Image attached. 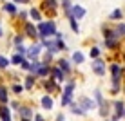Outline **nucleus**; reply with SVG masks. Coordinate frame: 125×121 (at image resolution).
I'll return each instance as SVG.
<instances>
[{
  "label": "nucleus",
  "instance_id": "1",
  "mask_svg": "<svg viewBox=\"0 0 125 121\" xmlns=\"http://www.w3.org/2000/svg\"><path fill=\"white\" fill-rule=\"evenodd\" d=\"M38 31V36L44 38V40H47L49 36H54L56 34V25H54V22H40L36 27Z\"/></svg>",
  "mask_w": 125,
  "mask_h": 121
},
{
  "label": "nucleus",
  "instance_id": "2",
  "mask_svg": "<svg viewBox=\"0 0 125 121\" xmlns=\"http://www.w3.org/2000/svg\"><path fill=\"white\" fill-rule=\"evenodd\" d=\"M42 49H44V47H42V44H34V45H31L27 49V53H25V58L27 60H36L38 56H40V53H42Z\"/></svg>",
  "mask_w": 125,
  "mask_h": 121
},
{
  "label": "nucleus",
  "instance_id": "3",
  "mask_svg": "<svg viewBox=\"0 0 125 121\" xmlns=\"http://www.w3.org/2000/svg\"><path fill=\"white\" fill-rule=\"evenodd\" d=\"M76 105H78V107H80V109L83 110V112H87V110L94 109V107H96V103H94L91 98H83V96H82V98L78 99V103H76Z\"/></svg>",
  "mask_w": 125,
  "mask_h": 121
},
{
  "label": "nucleus",
  "instance_id": "4",
  "mask_svg": "<svg viewBox=\"0 0 125 121\" xmlns=\"http://www.w3.org/2000/svg\"><path fill=\"white\" fill-rule=\"evenodd\" d=\"M93 72H94V74H98V76L105 74V65H103V62H102L100 58H96L93 62Z\"/></svg>",
  "mask_w": 125,
  "mask_h": 121
},
{
  "label": "nucleus",
  "instance_id": "5",
  "mask_svg": "<svg viewBox=\"0 0 125 121\" xmlns=\"http://www.w3.org/2000/svg\"><path fill=\"white\" fill-rule=\"evenodd\" d=\"M16 110H18V114H20V118H22V119H31L34 116L33 114V109H29V107H22V105H20Z\"/></svg>",
  "mask_w": 125,
  "mask_h": 121
},
{
  "label": "nucleus",
  "instance_id": "6",
  "mask_svg": "<svg viewBox=\"0 0 125 121\" xmlns=\"http://www.w3.org/2000/svg\"><path fill=\"white\" fill-rule=\"evenodd\" d=\"M51 76H53V80L56 81V83H60V81H63V76L65 74H63L58 67H51Z\"/></svg>",
  "mask_w": 125,
  "mask_h": 121
},
{
  "label": "nucleus",
  "instance_id": "7",
  "mask_svg": "<svg viewBox=\"0 0 125 121\" xmlns=\"http://www.w3.org/2000/svg\"><path fill=\"white\" fill-rule=\"evenodd\" d=\"M51 74V65H45V63H42V67L38 69V72L34 76L36 78H45V76H49Z\"/></svg>",
  "mask_w": 125,
  "mask_h": 121
},
{
  "label": "nucleus",
  "instance_id": "8",
  "mask_svg": "<svg viewBox=\"0 0 125 121\" xmlns=\"http://www.w3.org/2000/svg\"><path fill=\"white\" fill-rule=\"evenodd\" d=\"M40 103H42V109H45V110H51V109H53V105H54L51 96H44L40 99Z\"/></svg>",
  "mask_w": 125,
  "mask_h": 121
},
{
  "label": "nucleus",
  "instance_id": "9",
  "mask_svg": "<svg viewBox=\"0 0 125 121\" xmlns=\"http://www.w3.org/2000/svg\"><path fill=\"white\" fill-rule=\"evenodd\" d=\"M58 69L63 72V74H69V72H71V65H69V62H67V60H63V58L58 60Z\"/></svg>",
  "mask_w": 125,
  "mask_h": 121
},
{
  "label": "nucleus",
  "instance_id": "10",
  "mask_svg": "<svg viewBox=\"0 0 125 121\" xmlns=\"http://www.w3.org/2000/svg\"><path fill=\"white\" fill-rule=\"evenodd\" d=\"M34 81H36V76H33V74H29V76H25V81H24V89H27V90H31L34 87Z\"/></svg>",
  "mask_w": 125,
  "mask_h": 121
},
{
  "label": "nucleus",
  "instance_id": "11",
  "mask_svg": "<svg viewBox=\"0 0 125 121\" xmlns=\"http://www.w3.org/2000/svg\"><path fill=\"white\" fill-rule=\"evenodd\" d=\"M9 98H7V89L4 85H0V105H7Z\"/></svg>",
  "mask_w": 125,
  "mask_h": 121
},
{
  "label": "nucleus",
  "instance_id": "12",
  "mask_svg": "<svg viewBox=\"0 0 125 121\" xmlns=\"http://www.w3.org/2000/svg\"><path fill=\"white\" fill-rule=\"evenodd\" d=\"M123 101H116L114 103V109H116V116H114V121L116 119H118V118H122V116H123Z\"/></svg>",
  "mask_w": 125,
  "mask_h": 121
},
{
  "label": "nucleus",
  "instance_id": "13",
  "mask_svg": "<svg viewBox=\"0 0 125 121\" xmlns=\"http://www.w3.org/2000/svg\"><path fill=\"white\" fill-rule=\"evenodd\" d=\"M25 34L34 38V36H38V31H36V27H34L33 24H25Z\"/></svg>",
  "mask_w": 125,
  "mask_h": 121
},
{
  "label": "nucleus",
  "instance_id": "14",
  "mask_svg": "<svg viewBox=\"0 0 125 121\" xmlns=\"http://www.w3.org/2000/svg\"><path fill=\"white\" fill-rule=\"evenodd\" d=\"M83 15H85V9H83V7H80V6H76L74 9L71 11V16H73V18H82Z\"/></svg>",
  "mask_w": 125,
  "mask_h": 121
},
{
  "label": "nucleus",
  "instance_id": "15",
  "mask_svg": "<svg viewBox=\"0 0 125 121\" xmlns=\"http://www.w3.org/2000/svg\"><path fill=\"white\" fill-rule=\"evenodd\" d=\"M56 89H58V83L54 80H47L45 81V90H47V92H54Z\"/></svg>",
  "mask_w": 125,
  "mask_h": 121
},
{
  "label": "nucleus",
  "instance_id": "16",
  "mask_svg": "<svg viewBox=\"0 0 125 121\" xmlns=\"http://www.w3.org/2000/svg\"><path fill=\"white\" fill-rule=\"evenodd\" d=\"M25 60V56H20V54H13L9 63H13V65H22V62Z\"/></svg>",
  "mask_w": 125,
  "mask_h": 121
},
{
  "label": "nucleus",
  "instance_id": "17",
  "mask_svg": "<svg viewBox=\"0 0 125 121\" xmlns=\"http://www.w3.org/2000/svg\"><path fill=\"white\" fill-rule=\"evenodd\" d=\"M0 118L2 119H11V112L6 105H0Z\"/></svg>",
  "mask_w": 125,
  "mask_h": 121
},
{
  "label": "nucleus",
  "instance_id": "18",
  "mask_svg": "<svg viewBox=\"0 0 125 121\" xmlns=\"http://www.w3.org/2000/svg\"><path fill=\"white\" fill-rule=\"evenodd\" d=\"M73 92H74V81H69L65 87H63V94L65 96H73Z\"/></svg>",
  "mask_w": 125,
  "mask_h": 121
},
{
  "label": "nucleus",
  "instance_id": "19",
  "mask_svg": "<svg viewBox=\"0 0 125 121\" xmlns=\"http://www.w3.org/2000/svg\"><path fill=\"white\" fill-rule=\"evenodd\" d=\"M73 62H74V63H83V54H82L80 51L73 53Z\"/></svg>",
  "mask_w": 125,
  "mask_h": 121
},
{
  "label": "nucleus",
  "instance_id": "20",
  "mask_svg": "<svg viewBox=\"0 0 125 121\" xmlns=\"http://www.w3.org/2000/svg\"><path fill=\"white\" fill-rule=\"evenodd\" d=\"M69 107H71V112H73V114H78V116H83V114H85V112L82 110L80 107L76 105V103H71V105H69Z\"/></svg>",
  "mask_w": 125,
  "mask_h": 121
},
{
  "label": "nucleus",
  "instance_id": "21",
  "mask_svg": "<svg viewBox=\"0 0 125 121\" xmlns=\"http://www.w3.org/2000/svg\"><path fill=\"white\" fill-rule=\"evenodd\" d=\"M73 103V96H65V94H62V107H67Z\"/></svg>",
  "mask_w": 125,
  "mask_h": 121
},
{
  "label": "nucleus",
  "instance_id": "22",
  "mask_svg": "<svg viewBox=\"0 0 125 121\" xmlns=\"http://www.w3.org/2000/svg\"><path fill=\"white\" fill-rule=\"evenodd\" d=\"M13 92H15V94H22V92H24V85L15 83V85H13Z\"/></svg>",
  "mask_w": 125,
  "mask_h": 121
},
{
  "label": "nucleus",
  "instance_id": "23",
  "mask_svg": "<svg viewBox=\"0 0 125 121\" xmlns=\"http://www.w3.org/2000/svg\"><path fill=\"white\" fill-rule=\"evenodd\" d=\"M9 65V58H6V56H0V69H6Z\"/></svg>",
  "mask_w": 125,
  "mask_h": 121
},
{
  "label": "nucleus",
  "instance_id": "24",
  "mask_svg": "<svg viewBox=\"0 0 125 121\" xmlns=\"http://www.w3.org/2000/svg\"><path fill=\"white\" fill-rule=\"evenodd\" d=\"M4 9H6L7 13H16V7H15V4H6V6H4Z\"/></svg>",
  "mask_w": 125,
  "mask_h": 121
},
{
  "label": "nucleus",
  "instance_id": "25",
  "mask_svg": "<svg viewBox=\"0 0 125 121\" xmlns=\"http://www.w3.org/2000/svg\"><path fill=\"white\" fill-rule=\"evenodd\" d=\"M89 54H91V58H98V56H100V51H98L96 47H93V49H91V53H89Z\"/></svg>",
  "mask_w": 125,
  "mask_h": 121
},
{
  "label": "nucleus",
  "instance_id": "26",
  "mask_svg": "<svg viewBox=\"0 0 125 121\" xmlns=\"http://www.w3.org/2000/svg\"><path fill=\"white\" fill-rule=\"evenodd\" d=\"M71 27H73V31H74V33L80 31V27H78V24L74 22V18H71Z\"/></svg>",
  "mask_w": 125,
  "mask_h": 121
},
{
  "label": "nucleus",
  "instance_id": "27",
  "mask_svg": "<svg viewBox=\"0 0 125 121\" xmlns=\"http://www.w3.org/2000/svg\"><path fill=\"white\" fill-rule=\"evenodd\" d=\"M20 67H22L24 71H27V72H29V67H31V63H29L27 60H24V62H22V65H20Z\"/></svg>",
  "mask_w": 125,
  "mask_h": 121
},
{
  "label": "nucleus",
  "instance_id": "28",
  "mask_svg": "<svg viewBox=\"0 0 125 121\" xmlns=\"http://www.w3.org/2000/svg\"><path fill=\"white\" fill-rule=\"evenodd\" d=\"M31 16H33L34 20H40V13H38L36 9H31Z\"/></svg>",
  "mask_w": 125,
  "mask_h": 121
},
{
  "label": "nucleus",
  "instance_id": "29",
  "mask_svg": "<svg viewBox=\"0 0 125 121\" xmlns=\"http://www.w3.org/2000/svg\"><path fill=\"white\" fill-rule=\"evenodd\" d=\"M33 118H34V121H45V119H44V118H42V116H40V114H34V116H33Z\"/></svg>",
  "mask_w": 125,
  "mask_h": 121
},
{
  "label": "nucleus",
  "instance_id": "30",
  "mask_svg": "<svg viewBox=\"0 0 125 121\" xmlns=\"http://www.w3.org/2000/svg\"><path fill=\"white\" fill-rule=\"evenodd\" d=\"M120 16H122V11H114L113 13V18H120Z\"/></svg>",
  "mask_w": 125,
  "mask_h": 121
},
{
  "label": "nucleus",
  "instance_id": "31",
  "mask_svg": "<svg viewBox=\"0 0 125 121\" xmlns=\"http://www.w3.org/2000/svg\"><path fill=\"white\" fill-rule=\"evenodd\" d=\"M118 33H122V34H125V25H120V27H118Z\"/></svg>",
  "mask_w": 125,
  "mask_h": 121
},
{
  "label": "nucleus",
  "instance_id": "32",
  "mask_svg": "<svg viewBox=\"0 0 125 121\" xmlns=\"http://www.w3.org/2000/svg\"><path fill=\"white\" fill-rule=\"evenodd\" d=\"M56 121H65V119H63V114H58L56 116Z\"/></svg>",
  "mask_w": 125,
  "mask_h": 121
},
{
  "label": "nucleus",
  "instance_id": "33",
  "mask_svg": "<svg viewBox=\"0 0 125 121\" xmlns=\"http://www.w3.org/2000/svg\"><path fill=\"white\" fill-rule=\"evenodd\" d=\"M2 34H4V31H2V25H0V36H2Z\"/></svg>",
  "mask_w": 125,
  "mask_h": 121
},
{
  "label": "nucleus",
  "instance_id": "34",
  "mask_svg": "<svg viewBox=\"0 0 125 121\" xmlns=\"http://www.w3.org/2000/svg\"><path fill=\"white\" fill-rule=\"evenodd\" d=\"M18 2H24V4H25V2H29V0H18Z\"/></svg>",
  "mask_w": 125,
  "mask_h": 121
},
{
  "label": "nucleus",
  "instance_id": "35",
  "mask_svg": "<svg viewBox=\"0 0 125 121\" xmlns=\"http://www.w3.org/2000/svg\"><path fill=\"white\" fill-rule=\"evenodd\" d=\"M20 121H31V119H20Z\"/></svg>",
  "mask_w": 125,
  "mask_h": 121
}]
</instances>
